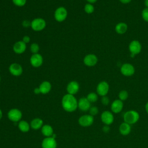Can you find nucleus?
I'll return each instance as SVG.
<instances>
[{
    "label": "nucleus",
    "mask_w": 148,
    "mask_h": 148,
    "mask_svg": "<svg viewBox=\"0 0 148 148\" xmlns=\"http://www.w3.org/2000/svg\"><path fill=\"white\" fill-rule=\"evenodd\" d=\"M30 127V124L25 120H20L18 124V129L23 132H27L29 131Z\"/></svg>",
    "instance_id": "nucleus-24"
},
{
    "label": "nucleus",
    "mask_w": 148,
    "mask_h": 148,
    "mask_svg": "<svg viewBox=\"0 0 148 148\" xmlns=\"http://www.w3.org/2000/svg\"><path fill=\"white\" fill-rule=\"evenodd\" d=\"M23 25L24 27H28L29 26H31V23H29L28 20H24L23 22Z\"/></svg>",
    "instance_id": "nucleus-35"
},
{
    "label": "nucleus",
    "mask_w": 148,
    "mask_h": 148,
    "mask_svg": "<svg viewBox=\"0 0 148 148\" xmlns=\"http://www.w3.org/2000/svg\"><path fill=\"white\" fill-rule=\"evenodd\" d=\"M39 88L41 94H46L50 91L51 89V84L48 81H43L40 83Z\"/></svg>",
    "instance_id": "nucleus-20"
},
{
    "label": "nucleus",
    "mask_w": 148,
    "mask_h": 148,
    "mask_svg": "<svg viewBox=\"0 0 148 148\" xmlns=\"http://www.w3.org/2000/svg\"><path fill=\"white\" fill-rule=\"evenodd\" d=\"M62 108L68 112H73L78 108V101L73 95L66 94L61 100Z\"/></svg>",
    "instance_id": "nucleus-1"
},
{
    "label": "nucleus",
    "mask_w": 148,
    "mask_h": 148,
    "mask_svg": "<svg viewBox=\"0 0 148 148\" xmlns=\"http://www.w3.org/2000/svg\"><path fill=\"white\" fill-rule=\"evenodd\" d=\"M142 18L144 21L148 23V8H144L141 13Z\"/></svg>",
    "instance_id": "nucleus-29"
},
{
    "label": "nucleus",
    "mask_w": 148,
    "mask_h": 148,
    "mask_svg": "<svg viewBox=\"0 0 148 148\" xmlns=\"http://www.w3.org/2000/svg\"><path fill=\"white\" fill-rule=\"evenodd\" d=\"M94 116L89 114H84L80 116L78 119L79 125L83 127L91 126L94 123Z\"/></svg>",
    "instance_id": "nucleus-8"
},
{
    "label": "nucleus",
    "mask_w": 148,
    "mask_h": 148,
    "mask_svg": "<svg viewBox=\"0 0 148 148\" xmlns=\"http://www.w3.org/2000/svg\"><path fill=\"white\" fill-rule=\"evenodd\" d=\"M98 62V57L94 54H88L83 59V63L87 66H94Z\"/></svg>",
    "instance_id": "nucleus-13"
},
{
    "label": "nucleus",
    "mask_w": 148,
    "mask_h": 148,
    "mask_svg": "<svg viewBox=\"0 0 148 148\" xmlns=\"http://www.w3.org/2000/svg\"><path fill=\"white\" fill-rule=\"evenodd\" d=\"M86 98L90 103H94L98 100V96L97 93L91 92L87 94Z\"/></svg>",
    "instance_id": "nucleus-25"
},
{
    "label": "nucleus",
    "mask_w": 148,
    "mask_h": 148,
    "mask_svg": "<svg viewBox=\"0 0 148 148\" xmlns=\"http://www.w3.org/2000/svg\"><path fill=\"white\" fill-rule=\"evenodd\" d=\"M42 135L46 137H51L54 134L53 127L49 124H45L41 128Z\"/></svg>",
    "instance_id": "nucleus-22"
},
{
    "label": "nucleus",
    "mask_w": 148,
    "mask_h": 148,
    "mask_svg": "<svg viewBox=\"0 0 148 148\" xmlns=\"http://www.w3.org/2000/svg\"><path fill=\"white\" fill-rule=\"evenodd\" d=\"M12 2L16 6L21 7L25 5L27 0H12Z\"/></svg>",
    "instance_id": "nucleus-30"
},
{
    "label": "nucleus",
    "mask_w": 148,
    "mask_h": 148,
    "mask_svg": "<svg viewBox=\"0 0 148 148\" xmlns=\"http://www.w3.org/2000/svg\"><path fill=\"white\" fill-rule=\"evenodd\" d=\"M145 110L146 113L148 114V102H147L145 105Z\"/></svg>",
    "instance_id": "nucleus-39"
},
{
    "label": "nucleus",
    "mask_w": 148,
    "mask_h": 148,
    "mask_svg": "<svg viewBox=\"0 0 148 148\" xmlns=\"http://www.w3.org/2000/svg\"><path fill=\"white\" fill-rule=\"evenodd\" d=\"M68 12L65 8L60 6L56 9L54 12L55 20L58 22L64 21L67 17Z\"/></svg>",
    "instance_id": "nucleus-6"
},
{
    "label": "nucleus",
    "mask_w": 148,
    "mask_h": 148,
    "mask_svg": "<svg viewBox=\"0 0 148 148\" xmlns=\"http://www.w3.org/2000/svg\"><path fill=\"white\" fill-rule=\"evenodd\" d=\"M27 44H25L22 40L18 41L16 42L13 47V50L14 52L17 54H23L26 50L27 48Z\"/></svg>",
    "instance_id": "nucleus-18"
},
{
    "label": "nucleus",
    "mask_w": 148,
    "mask_h": 148,
    "mask_svg": "<svg viewBox=\"0 0 148 148\" xmlns=\"http://www.w3.org/2000/svg\"><path fill=\"white\" fill-rule=\"evenodd\" d=\"M22 112L20 110L13 108L9 110L8 113V119L12 122H19L22 118Z\"/></svg>",
    "instance_id": "nucleus-5"
},
{
    "label": "nucleus",
    "mask_w": 148,
    "mask_h": 148,
    "mask_svg": "<svg viewBox=\"0 0 148 148\" xmlns=\"http://www.w3.org/2000/svg\"><path fill=\"white\" fill-rule=\"evenodd\" d=\"M144 4L146 8H148V0H145L144 1Z\"/></svg>",
    "instance_id": "nucleus-40"
},
{
    "label": "nucleus",
    "mask_w": 148,
    "mask_h": 148,
    "mask_svg": "<svg viewBox=\"0 0 148 148\" xmlns=\"http://www.w3.org/2000/svg\"><path fill=\"white\" fill-rule=\"evenodd\" d=\"M102 131L105 133H108L110 131V127L108 125H105L102 128Z\"/></svg>",
    "instance_id": "nucleus-34"
},
{
    "label": "nucleus",
    "mask_w": 148,
    "mask_h": 148,
    "mask_svg": "<svg viewBox=\"0 0 148 148\" xmlns=\"http://www.w3.org/2000/svg\"><path fill=\"white\" fill-rule=\"evenodd\" d=\"M84 10L87 14H91L94 12V7L92 4L87 3L84 5Z\"/></svg>",
    "instance_id": "nucleus-27"
},
{
    "label": "nucleus",
    "mask_w": 148,
    "mask_h": 148,
    "mask_svg": "<svg viewBox=\"0 0 148 148\" xmlns=\"http://www.w3.org/2000/svg\"><path fill=\"white\" fill-rule=\"evenodd\" d=\"M135 67L130 63H124L120 67V72L124 76H131L135 73Z\"/></svg>",
    "instance_id": "nucleus-7"
},
{
    "label": "nucleus",
    "mask_w": 148,
    "mask_h": 148,
    "mask_svg": "<svg viewBox=\"0 0 148 148\" xmlns=\"http://www.w3.org/2000/svg\"><path fill=\"white\" fill-rule=\"evenodd\" d=\"M30 50L32 54L38 53V52L39 51V46L36 43H33L31 45Z\"/></svg>",
    "instance_id": "nucleus-28"
},
{
    "label": "nucleus",
    "mask_w": 148,
    "mask_h": 148,
    "mask_svg": "<svg viewBox=\"0 0 148 148\" xmlns=\"http://www.w3.org/2000/svg\"><path fill=\"white\" fill-rule=\"evenodd\" d=\"M101 120L105 125H110L114 121L113 113L109 110L103 111L101 115Z\"/></svg>",
    "instance_id": "nucleus-10"
},
{
    "label": "nucleus",
    "mask_w": 148,
    "mask_h": 148,
    "mask_svg": "<svg viewBox=\"0 0 148 148\" xmlns=\"http://www.w3.org/2000/svg\"><path fill=\"white\" fill-rule=\"evenodd\" d=\"M2 116H3V113H2V111L1 110V109H0V120H1V119L2 118Z\"/></svg>",
    "instance_id": "nucleus-41"
},
{
    "label": "nucleus",
    "mask_w": 148,
    "mask_h": 148,
    "mask_svg": "<svg viewBox=\"0 0 148 148\" xmlns=\"http://www.w3.org/2000/svg\"><path fill=\"white\" fill-rule=\"evenodd\" d=\"M86 1L88 2V3H90L91 4H93L97 1V0H86Z\"/></svg>",
    "instance_id": "nucleus-38"
},
{
    "label": "nucleus",
    "mask_w": 148,
    "mask_h": 148,
    "mask_svg": "<svg viewBox=\"0 0 148 148\" xmlns=\"http://www.w3.org/2000/svg\"><path fill=\"white\" fill-rule=\"evenodd\" d=\"M123 102L119 99L114 100L112 103H111L110 109L113 113H120L123 108Z\"/></svg>",
    "instance_id": "nucleus-17"
},
{
    "label": "nucleus",
    "mask_w": 148,
    "mask_h": 148,
    "mask_svg": "<svg viewBox=\"0 0 148 148\" xmlns=\"http://www.w3.org/2000/svg\"><path fill=\"white\" fill-rule=\"evenodd\" d=\"M101 103L103 105H105V106H107L110 103V99H109V98L108 97H107L106 95L105 96H103L102 97L101 99Z\"/></svg>",
    "instance_id": "nucleus-32"
},
{
    "label": "nucleus",
    "mask_w": 148,
    "mask_h": 148,
    "mask_svg": "<svg viewBox=\"0 0 148 148\" xmlns=\"http://www.w3.org/2000/svg\"><path fill=\"white\" fill-rule=\"evenodd\" d=\"M77 106L80 110L83 112H87L89 110L90 108H91V103L88 101L86 97H82L78 101Z\"/></svg>",
    "instance_id": "nucleus-16"
},
{
    "label": "nucleus",
    "mask_w": 148,
    "mask_h": 148,
    "mask_svg": "<svg viewBox=\"0 0 148 148\" xmlns=\"http://www.w3.org/2000/svg\"><path fill=\"white\" fill-rule=\"evenodd\" d=\"M43 62V58L42 55L39 53L32 54L30 58V63L33 67H40Z\"/></svg>",
    "instance_id": "nucleus-12"
},
{
    "label": "nucleus",
    "mask_w": 148,
    "mask_h": 148,
    "mask_svg": "<svg viewBox=\"0 0 148 148\" xmlns=\"http://www.w3.org/2000/svg\"><path fill=\"white\" fill-rule=\"evenodd\" d=\"M9 71L13 76H19L22 74L23 69L21 65L18 63L14 62L10 65L9 67Z\"/></svg>",
    "instance_id": "nucleus-11"
},
{
    "label": "nucleus",
    "mask_w": 148,
    "mask_h": 148,
    "mask_svg": "<svg viewBox=\"0 0 148 148\" xmlns=\"http://www.w3.org/2000/svg\"><path fill=\"white\" fill-rule=\"evenodd\" d=\"M22 41L24 42L25 44L28 43L30 42V37L28 35H25V36H23Z\"/></svg>",
    "instance_id": "nucleus-33"
},
{
    "label": "nucleus",
    "mask_w": 148,
    "mask_h": 148,
    "mask_svg": "<svg viewBox=\"0 0 148 148\" xmlns=\"http://www.w3.org/2000/svg\"><path fill=\"white\" fill-rule=\"evenodd\" d=\"M128 96H129V94L128 91L125 90H123L120 91L118 94L119 99L122 101L127 100V98H128Z\"/></svg>",
    "instance_id": "nucleus-26"
},
{
    "label": "nucleus",
    "mask_w": 148,
    "mask_h": 148,
    "mask_svg": "<svg viewBox=\"0 0 148 148\" xmlns=\"http://www.w3.org/2000/svg\"><path fill=\"white\" fill-rule=\"evenodd\" d=\"M34 93L36 94H40V91L39 88V87L35 88L34 89Z\"/></svg>",
    "instance_id": "nucleus-37"
},
{
    "label": "nucleus",
    "mask_w": 148,
    "mask_h": 148,
    "mask_svg": "<svg viewBox=\"0 0 148 148\" xmlns=\"http://www.w3.org/2000/svg\"><path fill=\"white\" fill-rule=\"evenodd\" d=\"M98 112H99L98 109L96 106H91V108L89 109L90 114L92 116L97 115L98 113Z\"/></svg>",
    "instance_id": "nucleus-31"
},
{
    "label": "nucleus",
    "mask_w": 148,
    "mask_h": 148,
    "mask_svg": "<svg viewBox=\"0 0 148 148\" xmlns=\"http://www.w3.org/2000/svg\"><path fill=\"white\" fill-rule=\"evenodd\" d=\"M109 90V85L106 81L100 82L96 88L97 93L98 95L103 97L107 95Z\"/></svg>",
    "instance_id": "nucleus-9"
},
{
    "label": "nucleus",
    "mask_w": 148,
    "mask_h": 148,
    "mask_svg": "<svg viewBox=\"0 0 148 148\" xmlns=\"http://www.w3.org/2000/svg\"><path fill=\"white\" fill-rule=\"evenodd\" d=\"M0 82H1V76H0Z\"/></svg>",
    "instance_id": "nucleus-42"
},
{
    "label": "nucleus",
    "mask_w": 148,
    "mask_h": 148,
    "mask_svg": "<svg viewBox=\"0 0 148 148\" xmlns=\"http://www.w3.org/2000/svg\"><path fill=\"white\" fill-rule=\"evenodd\" d=\"M79 84L77 82L73 80L70 82L67 86H66V91L68 92V94H71V95H75L79 90Z\"/></svg>",
    "instance_id": "nucleus-15"
},
{
    "label": "nucleus",
    "mask_w": 148,
    "mask_h": 148,
    "mask_svg": "<svg viewBox=\"0 0 148 148\" xmlns=\"http://www.w3.org/2000/svg\"><path fill=\"white\" fill-rule=\"evenodd\" d=\"M119 130L120 133L122 135H124V136L128 135V134H130L131 131V125L124 121L120 125Z\"/></svg>",
    "instance_id": "nucleus-19"
},
{
    "label": "nucleus",
    "mask_w": 148,
    "mask_h": 148,
    "mask_svg": "<svg viewBox=\"0 0 148 148\" xmlns=\"http://www.w3.org/2000/svg\"><path fill=\"white\" fill-rule=\"evenodd\" d=\"M114 29L117 34L123 35L127 32L128 29V25L124 22H120L116 25Z\"/></svg>",
    "instance_id": "nucleus-21"
},
{
    "label": "nucleus",
    "mask_w": 148,
    "mask_h": 148,
    "mask_svg": "<svg viewBox=\"0 0 148 148\" xmlns=\"http://www.w3.org/2000/svg\"><path fill=\"white\" fill-rule=\"evenodd\" d=\"M43 125V121L40 118H35L32 119L30 123L31 127L35 130H38L42 127Z\"/></svg>",
    "instance_id": "nucleus-23"
},
{
    "label": "nucleus",
    "mask_w": 148,
    "mask_h": 148,
    "mask_svg": "<svg viewBox=\"0 0 148 148\" xmlns=\"http://www.w3.org/2000/svg\"><path fill=\"white\" fill-rule=\"evenodd\" d=\"M46 26V21L42 18H36L31 22V27L35 31H41Z\"/></svg>",
    "instance_id": "nucleus-3"
},
{
    "label": "nucleus",
    "mask_w": 148,
    "mask_h": 148,
    "mask_svg": "<svg viewBox=\"0 0 148 148\" xmlns=\"http://www.w3.org/2000/svg\"><path fill=\"white\" fill-rule=\"evenodd\" d=\"M123 4H128L131 2L132 0H119Z\"/></svg>",
    "instance_id": "nucleus-36"
},
{
    "label": "nucleus",
    "mask_w": 148,
    "mask_h": 148,
    "mask_svg": "<svg viewBox=\"0 0 148 148\" xmlns=\"http://www.w3.org/2000/svg\"><path fill=\"white\" fill-rule=\"evenodd\" d=\"M128 49L131 53V56L132 57H134L141 52L142 45L138 40H133L128 45Z\"/></svg>",
    "instance_id": "nucleus-4"
},
{
    "label": "nucleus",
    "mask_w": 148,
    "mask_h": 148,
    "mask_svg": "<svg viewBox=\"0 0 148 148\" xmlns=\"http://www.w3.org/2000/svg\"><path fill=\"white\" fill-rule=\"evenodd\" d=\"M124 121L130 124H134L137 123L139 119V113L134 110H130L125 112L123 115Z\"/></svg>",
    "instance_id": "nucleus-2"
},
{
    "label": "nucleus",
    "mask_w": 148,
    "mask_h": 148,
    "mask_svg": "<svg viewBox=\"0 0 148 148\" xmlns=\"http://www.w3.org/2000/svg\"><path fill=\"white\" fill-rule=\"evenodd\" d=\"M57 146L56 139L53 137H46L42 142V148H56Z\"/></svg>",
    "instance_id": "nucleus-14"
}]
</instances>
